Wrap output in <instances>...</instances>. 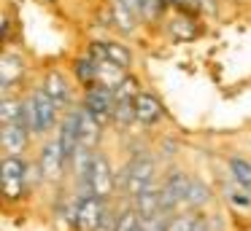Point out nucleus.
<instances>
[{
	"mask_svg": "<svg viewBox=\"0 0 251 231\" xmlns=\"http://www.w3.org/2000/svg\"><path fill=\"white\" fill-rule=\"evenodd\" d=\"M154 180V161L149 156H138L127 164L125 169V191L138 196L141 191H146Z\"/></svg>",
	"mask_w": 251,
	"mask_h": 231,
	"instance_id": "f257e3e1",
	"label": "nucleus"
},
{
	"mask_svg": "<svg viewBox=\"0 0 251 231\" xmlns=\"http://www.w3.org/2000/svg\"><path fill=\"white\" fill-rule=\"evenodd\" d=\"M84 180H87V188L98 199H105L111 193V188H114V175H111V164L103 153L92 156V164H89V172L84 175Z\"/></svg>",
	"mask_w": 251,
	"mask_h": 231,
	"instance_id": "f03ea898",
	"label": "nucleus"
},
{
	"mask_svg": "<svg viewBox=\"0 0 251 231\" xmlns=\"http://www.w3.org/2000/svg\"><path fill=\"white\" fill-rule=\"evenodd\" d=\"M114 105H116L114 91L105 89V86H100V84L92 86V89L87 91V97H84V110H89L100 124H105L111 116H114Z\"/></svg>",
	"mask_w": 251,
	"mask_h": 231,
	"instance_id": "7ed1b4c3",
	"label": "nucleus"
},
{
	"mask_svg": "<svg viewBox=\"0 0 251 231\" xmlns=\"http://www.w3.org/2000/svg\"><path fill=\"white\" fill-rule=\"evenodd\" d=\"M103 199H98L95 193H81L76 204V226L81 231H98V223L103 218Z\"/></svg>",
	"mask_w": 251,
	"mask_h": 231,
	"instance_id": "20e7f679",
	"label": "nucleus"
},
{
	"mask_svg": "<svg viewBox=\"0 0 251 231\" xmlns=\"http://www.w3.org/2000/svg\"><path fill=\"white\" fill-rule=\"evenodd\" d=\"M89 57H95L98 62H111L122 70L130 67V62H132L130 48L119 46V43H108V41H95L92 48H89Z\"/></svg>",
	"mask_w": 251,
	"mask_h": 231,
	"instance_id": "39448f33",
	"label": "nucleus"
},
{
	"mask_svg": "<svg viewBox=\"0 0 251 231\" xmlns=\"http://www.w3.org/2000/svg\"><path fill=\"white\" fill-rule=\"evenodd\" d=\"M189 183L192 180L184 175V172H173V175H168L165 186L159 188V191H162V212H165V210H173L176 204H181V202H186Z\"/></svg>",
	"mask_w": 251,
	"mask_h": 231,
	"instance_id": "423d86ee",
	"label": "nucleus"
},
{
	"mask_svg": "<svg viewBox=\"0 0 251 231\" xmlns=\"http://www.w3.org/2000/svg\"><path fill=\"white\" fill-rule=\"evenodd\" d=\"M65 167V153H62L60 143H46L41 150V175L46 180H57Z\"/></svg>",
	"mask_w": 251,
	"mask_h": 231,
	"instance_id": "0eeeda50",
	"label": "nucleus"
},
{
	"mask_svg": "<svg viewBox=\"0 0 251 231\" xmlns=\"http://www.w3.org/2000/svg\"><path fill=\"white\" fill-rule=\"evenodd\" d=\"M60 148L62 153H65V161H71L73 156L78 153V148H81V143H78V110H73L71 116L62 121V129H60Z\"/></svg>",
	"mask_w": 251,
	"mask_h": 231,
	"instance_id": "6e6552de",
	"label": "nucleus"
},
{
	"mask_svg": "<svg viewBox=\"0 0 251 231\" xmlns=\"http://www.w3.org/2000/svg\"><path fill=\"white\" fill-rule=\"evenodd\" d=\"M0 140H3V148L8 150V156H22L30 140V129L25 124H8L0 132Z\"/></svg>",
	"mask_w": 251,
	"mask_h": 231,
	"instance_id": "1a4fd4ad",
	"label": "nucleus"
},
{
	"mask_svg": "<svg viewBox=\"0 0 251 231\" xmlns=\"http://www.w3.org/2000/svg\"><path fill=\"white\" fill-rule=\"evenodd\" d=\"M135 212L141 215L143 220H151L162 212V191L157 186H149L146 191H141L135 196Z\"/></svg>",
	"mask_w": 251,
	"mask_h": 231,
	"instance_id": "9d476101",
	"label": "nucleus"
},
{
	"mask_svg": "<svg viewBox=\"0 0 251 231\" xmlns=\"http://www.w3.org/2000/svg\"><path fill=\"white\" fill-rule=\"evenodd\" d=\"M100 126H103V124H100L89 110H84V107L78 110V143H81V148H89V150H92L95 145H98V140H100Z\"/></svg>",
	"mask_w": 251,
	"mask_h": 231,
	"instance_id": "9b49d317",
	"label": "nucleus"
},
{
	"mask_svg": "<svg viewBox=\"0 0 251 231\" xmlns=\"http://www.w3.org/2000/svg\"><path fill=\"white\" fill-rule=\"evenodd\" d=\"M33 105L35 110H38V121H41V132H46V129L54 126V118H57V102L51 100L49 94H46L44 89H35L33 91Z\"/></svg>",
	"mask_w": 251,
	"mask_h": 231,
	"instance_id": "f8f14e48",
	"label": "nucleus"
},
{
	"mask_svg": "<svg viewBox=\"0 0 251 231\" xmlns=\"http://www.w3.org/2000/svg\"><path fill=\"white\" fill-rule=\"evenodd\" d=\"M135 113H138V121L141 124H154L162 116V105H159V100L154 94L141 91V94H135Z\"/></svg>",
	"mask_w": 251,
	"mask_h": 231,
	"instance_id": "ddd939ff",
	"label": "nucleus"
},
{
	"mask_svg": "<svg viewBox=\"0 0 251 231\" xmlns=\"http://www.w3.org/2000/svg\"><path fill=\"white\" fill-rule=\"evenodd\" d=\"M22 70H25L22 57H17V54H6L3 62H0V86L8 89L17 78H22Z\"/></svg>",
	"mask_w": 251,
	"mask_h": 231,
	"instance_id": "4468645a",
	"label": "nucleus"
},
{
	"mask_svg": "<svg viewBox=\"0 0 251 231\" xmlns=\"http://www.w3.org/2000/svg\"><path fill=\"white\" fill-rule=\"evenodd\" d=\"M76 78H78V84H84V86H98V78H100V62L95 57H81V59H76Z\"/></svg>",
	"mask_w": 251,
	"mask_h": 231,
	"instance_id": "2eb2a0df",
	"label": "nucleus"
},
{
	"mask_svg": "<svg viewBox=\"0 0 251 231\" xmlns=\"http://www.w3.org/2000/svg\"><path fill=\"white\" fill-rule=\"evenodd\" d=\"M41 89H44L46 94L57 102V105L68 100V81H65V75H62V73H49L44 78V86H41Z\"/></svg>",
	"mask_w": 251,
	"mask_h": 231,
	"instance_id": "dca6fc26",
	"label": "nucleus"
},
{
	"mask_svg": "<svg viewBox=\"0 0 251 231\" xmlns=\"http://www.w3.org/2000/svg\"><path fill=\"white\" fill-rule=\"evenodd\" d=\"M0 121H3V126H8V124H25V102L6 97V100L0 102Z\"/></svg>",
	"mask_w": 251,
	"mask_h": 231,
	"instance_id": "f3484780",
	"label": "nucleus"
},
{
	"mask_svg": "<svg viewBox=\"0 0 251 231\" xmlns=\"http://www.w3.org/2000/svg\"><path fill=\"white\" fill-rule=\"evenodd\" d=\"M0 175H3V180H25L27 164H25L22 156H6L0 161Z\"/></svg>",
	"mask_w": 251,
	"mask_h": 231,
	"instance_id": "a211bd4d",
	"label": "nucleus"
},
{
	"mask_svg": "<svg viewBox=\"0 0 251 231\" xmlns=\"http://www.w3.org/2000/svg\"><path fill=\"white\" fill-rule=\"evenodd\" d=\"M114 124L119 129H125V126H130L132 121L138 118V113H135V100H116V105H114Z\"/></svg>",
	"mask_w": 251,
	"mask_h": 231,
	"instance_id": "6ab92c4d",
	"label": "nucleus"
},
{
	"mask_svg": "<svg viewBox=\"0 0 251 231\" xmlns=\"http://www.w3.org/2000/svg\"><path fill=\"white\" fill-rule=\"evenodd\" d=\"M211 199V191H208V186L202 180H192L189 183V193H186V204H192V207H202V204Z\"/></svg>",
	"mask_w": 251,
	"mask_h": 231,
	"instance_id": "aec40b11",
	"label": "nucleus"
},
{
	"mask_svg": "<svg viewBox=\"0 0 251 231\" xmlns=\"http://www.w3.org/2000/svg\"><path fill=\"white\" fill-rule=\"evenodd\" d=\"M229 169H232V177L240 183L243 188L251 191V164L246 159H232L229 161Z\"/></svg>",
	"mask_w": 251,
	"mask_h": 231,
	"instance_id": "412c9836",
	"label": "nucleus"
},
{
	"mask_svg": "<svg viewBox=\"0 0 251 231\" xmlns=\"http://www.w3.org/2000/svg\"><path fill=\"white\" fill-rule=\"evenodd\" d=\"M114 16H116V24H119L125 32L135 27V14H132L130 8H125L122 3H116V5H114Z\"/></svg>",
	"mask_w": 251,
	"mask_h": 231,
	"instance_id": "4be33fe9",
	"label": "nucleus"
},
{
	"mask_svg": "<svg viewBox=\"0 0 251 231\" xmlns=\"http://www.w3.org/2000/svg\"><path fill=\"white\" fill-rule=\"evenodd\" d=\"M200 220L195 215H178V218L170 220V231H197Z\"/></svg>",
	"mask_w": 251,
	"mask_h": 231,
	"instance_id": "5701e85b",
	"label": "nucleus"
},
{
	"mask_svg": "<svg viewBox=\"0 0 251 231\" xmlns=\"http://www.w3.org/2000/svg\"><path fill=\"white\" fill-rule=\"evenodd\" d=\"M116 231H141V220H138V215L130 212V210H127V212H122Z\"/></svg>",
	"mask_w": 251,
	"mask_h": 231,
	"instance_id": "b1692460",
	"label": "nucleus"
},
{
	"mask_svg": "<svg viewBox=\"0 0 251 231\" xmlns=\"http://www.w3.org/2000/svg\"><path fill=\"white\" fill-rule=\"evenodd\" d=\"M3 193H6V199H22L25 193V180H3Z\"/></svg>",
	"mask_w": 251,
	"mask_h": 231,
	"instance_id": "393cba45",
	"label": "nucleus"
},
{
	"mask_svg": "<svg viewBox=\"0 0 251 231\" xmlns=\"http://www.w3.org/2000/svg\"><path fill=\"white\" fill-rule=\"evenodd\" d=\"M116 226H119V215H116L114 210L105 207L103 218H100V223H98V231H116Z\"/></svg>",
	"mask_w": 251,
	"mask_h": 231,
	"instance_id": "a878e982",
	"label": "nucleus"
},
{
	"mask_svg": "<svg viewBox=\"0 0 251 231\" xmlns=\"http://www.w3.org/2000/svg\"><path fill=\"white\" fill-rule=\"evenodd\" d=\"M141 231H170V223H165V220L157 215V218H151V220H143Z\"/></svg>",
	"mask_w": 251,
	"mask_h": 231,
	"instance_id": "bb28decb",
	"label": "nucleus"
},
{
	"mask_svg": "<svg viewBox=\"0 0 251 231\" xmlns=\"http://www.w3.org/2000/svg\"><path fill=\"white\" fill-rule=\"evenodd\" d=\"M165 0H141V16H157Z\"/></svg>",
	"mask_w": 251,
	"mask_h": 231,
	"instance_id": "cd10ccee",
	"label": "nucleus"
},
{
	"mask_svg": "<svg viewBox=\"0 0 251 231\" xmlns=\"http://www.w3.org/2000/svg\"><path fill=\"white\" fill-rule=\"evenodd\" d=\"M116 3H122V5H125V8H130L132 11V14H141V0H116Z\"/></svg>",
	"mask_w": 251,
	"mask_h": 231,
	"instance_id": "c85d7f7f",
	"label": "nucleus"
}]
</instances>
